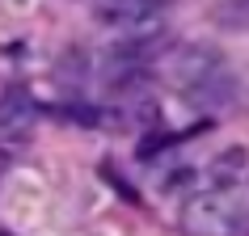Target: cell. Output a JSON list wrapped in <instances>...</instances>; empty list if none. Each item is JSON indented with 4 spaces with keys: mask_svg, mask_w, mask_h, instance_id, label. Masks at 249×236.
<instances>
[{
    "mask_svg": "<svg viewBox=\"0 0 249 236\" xmlns=\"http://www.w3.org/2000/svg\"><path fill=\"white\" fill-rule=\"evenodd\" d=\"M169 80L190 97L195 105H207V110H220V105L232 101V76H228V64L215 47H203V42H190V47H178L165 64Z\"/></svg>",
    "mask_w": 249,
    "mask_h": 236,
    "instance_id": "1",
    "label": "cell"
},
{
    "mask_svg": "<svg viewBox=\"0 0 249 236\" xmlns=\"http://www.w3.org/2000/svg\"><path fill=\"white\" fill-rule=\"evenodd\" d=\"M182 228H186V236H249V211L232 194L207 190V194L186 198Z\"/></svg>",
    "mask_w": 249,
    "mask_h": 236,
    "instance_id": "2",
    "label": "cell"
},
{
    "mask_svg": "<svg viewBox=\"0 0 249 236\" xmlns=\"http://www.w3.org/2000/svg\"><path fill=\"white\" fill-rule=\"evenodd\" d=\"M165 9H169V0H97L93 13H97L102 26L135 34V30H157Z\"/></svg>",
    "mask_w": 249,
    "mask_h": 236,
    "instance_id": "3",
    "label": "cell"
},
{
    "mask_svg": "<svg viewBox=\"0 0 249 236\" xmlns=\"http://www.w3.org/2000/svg\"><path fill=\"white\" fill-rule=\"evenodd\" d=\"M245 160H249V156L241 152V148H228V152H220V156L207 165V185H211V190H220V194H228V190H232V185L245 177Z\"/></svg>",
    "mask_w": 249,
    "mask_h": 236,
    "instance_id": "4",
    "label": "cell"
},
{
    "mask_svg": "<svg viewBox=\"0 0 249 236\" xmlns=\"http://www.w3.org/2000/svg\"><path fill=\"white\" fill-rule=\"evenodd\" d=\"M34 118V97L26 89H0V131H13V127H26Z\"/></svg>",
    "mask_w": 249,
    "mask_h": 236,
    "instance_id": "5",
    "label": "cell"
},
{
    "mask_svg": "<svg viewBox=\"0 0 249 236\" xmlns=\"http://www.w3.org/2000/svg\"><path fill=\"white\" fill-rule=\"evenodd\" d=\"M4 169H9V156H4V148H0V177H4Z\"/></svg>",
    "mask_w": 249,
    "mask_h": 236,
    "instance_id": "6",
    "label": "cell"
},
{
    "mask_svg": "<svg viewBox=\"0 0 249 236\" xmlns=\"http://www.w3.org/2000/svg\"><path fill=\"white\" fill-rule=\"evenodd\" d=\"M0 236H9V232H0Z\"/></svg>",
    "mask_w": 249,
    "mask_h": 236,
    "instance_id": "7",
    "label": "cell"
}]
</instances>
